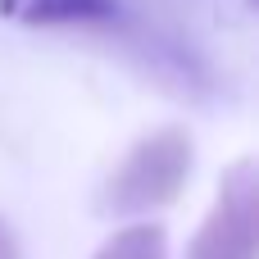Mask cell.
Segmentation results:
<instances>
[{"label":"cell","mask_w":259,"mask_h":259,"mask_svg":"<svg viewBox=\"0 0 259 259\" xmlns=\"http://www.w3.org/2000/svg\"><path fill=\"white\" fill-rule=\"evenodd\" d=\"M0 14L23 27L87 32L118 41L159 87L178 96H200L209 82V59L173 23L146 14L137 0H0Z\"/></svg>","instance_id":"1"},{"label":"cell","mask_w":259,"mask_h":259,"mask_svg":"<svg viewBox=\"0 0 259 259\" xmlns=\"http://www.w3.org/2000/svg\"><path fill=\"white\" fill-rule=\"evenodd\" d=\"M96 259H168L164 228L159 223H127L96 250Z\"/></svg>","instance_id":"4"},{"label":"cell","mask_w":259,"mask_h":259,"mask_svg":"<svg viewBox=\"0 0 259 259\" xmlns=\"http://www.w3.org/2000/svg\"><path fill=\"white\" fill-rule=\"evenodd\" d=\"M0 259H23L18 237H14V228H9V219H5V214H0Z\"/></svg>","instance_id":"5"},{"label":"cell","mask_w":259,"mask_h":259,"mask_svg":"<svg viewBox=\"0 0 259 259\" xmlns=\"http://www.w3.org/2000/svg\"><path fill=\"white\" fill-rule=\"evenodd\" d=\"M191 155L196 150H191V137L182 127H159V132L141 137L123 155V164L109 173V182L100 191V214L141 219V214L173 205L191 178Z\"/></svg>","instance_id":"2"},{"label":"cell","mask_w":259,"mask_h":259,"mask_svg":"<svg viewBox=\"0 0 259 259\" xmlns=\"http://www.w3.org/2000/svg\"><path fill=\"white\" fill-rule=\"evenodd\" d=\"M259 255V182L255 164L241 159L219 182V200L205 214L187 259H255Z\"/></svg>","instance_id":"3"}]
</instances>
